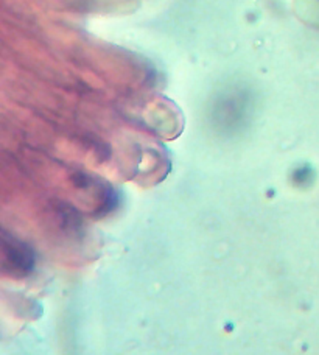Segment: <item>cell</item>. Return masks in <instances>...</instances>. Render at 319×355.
<instances>
[{
  "instance_id": "1",
  "label": "cell",
  "mask_w": 319,
  "mask_h": 355,
  "mask_svg": "<svg viewBox=\"0 0 319 355\" xmlns=\"http://www.w3.org/2000/svg\"><path fill=\"white\" fill-rule=\"evenodd\" d=\"M35 252L27 243L3 232L2 236V270L5 275L24 277L35 268Z\"/></svg>"
}]
</instances>
